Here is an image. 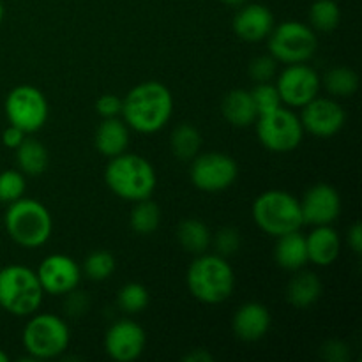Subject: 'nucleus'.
<instances>
[{
  "instance_id": "f257e3e1",
  "label": "nucleus",
  "mask_w": 362,
  "mask_h": 362,
  "mask_svg": "<svg viewBox=\"0 0 362 362\" xmlns=\"http://www.w3.org/2000/svg\"><path fill=\"white\" fill-rule=\"evenodd\" d=\"M173 113V95L161 81H144L122 99V120L141 134H154L168 124Z\"/></svg>"
},
{
  "instance_id": "f03ea898",
  "label": "nucleus",
  "mask_w": 362,
  "mask_h": 362,
  "mask_svg": "<svg viewBox=\"0 0 362 362\" xmlns=\"http://www.w3.org/2000/svg\"><path fill=\"white\" fill-rule=\"evenodd\" d=\"M191 296L204 304H221L235 288V272L225 257L218 253L197 255L186 274Z\"/></svg>"
},
{
  "instance_id": "7ed1b4c3",
  "label": "nucleus",
  "mask_w": 362,
  "mask_h": 362,
  "mask_svg": "<svg viewBox=\"0 0 362 362\" xmlns=\"http://www.w3.org/2000/svg\"><path fill=\"white\" fill-rule=\"evenodd\" d=\"M105 180L115 197L127 202L151 198L158 186V175L151 161L129 152L110 158L105 170Z\"/></svg>"
},
{
  "instance_id": "20e7f679",
  "label": "nucleus",
  "mask_w": 362,
  "mask_h": 362,
  "mask_svg": "<svg viewBox=\"0 0 362 362\" xmlns=\"http://www.w3.org/2000/svg\"><path fill=\"white\" fill-rule=\"evenodd\" d=\"M4 225L7 235L27 250L45 246L53 232V219L48 209L41 202L25 197L9 204Z\"/></svg>"
},
{
  "instance_id": "39448f33",
  "label": "nucleus",
  "mask_w": 362,
  "mask_h": 362,
  "mask_svg": "<svg viewBox=\"0 0 362 362\" xmlns=\"http://www.w3.org/2000/svg\"><path fill=\"white\" fill-rule=\"evenodd\" d=\"M251 212L258 228L272 237L297 232L304 225L300 202L283 189H269L258 194Z\"/></svg>"
},
{
  "instance_id": "423d86ee",
  "label": "nucleus",
  "mask_w": 362,
  "mask_h": 362,
  "mask_svg": "<svg viewBox=\"0 0 362 362\" xmlns=\"http://www.w3.org/2000/svg\"><path fill=\"white\" fill-rule=\"evenodd\" d=\"M42 286L37 274L25 265L0 269V308L14 317H30L42 303Z\"/></svg>"
},
{
  "instance_id": "0eeeda50",
  "label": "nucleus",
  "mask_w": 362,
  "mask_h": 362,
  "mask_svg": "<svg viewBox=\"0 0 362 362\" xmlns=\"http://www.w3.org/2000/svg\"><path fill=\"white\" fill-rule=\"evenodd\" d=\"M23 346L34 361L55 359L69 346V327L66 320L52 313L32 315L23 329Z\"/></svg>"
},
{
  "instance_id": "6e6552de",
  "label": "nucleus",
  "mask_w": 362,
  "mask_h": 362,
  "mask_svg": "<svg viewBox=\"0 0 362 362\" xmlns=\"http://www.w3.org/2000/svg\"><path fill=\"white\" fill-rule=\"evenodd\" d=\"M267 41L269 53L286 66L308 62L318 48V37L313 28L296 20L274 25Z\"/></svg>"
},
{
  "instance_id": "1a4fd4ad",
  "label": "nucleus",
  "mask_w": 362,
  "mask_h": 362,
  "mask_svg": "<svg viewBox=\"0 0 362 362\" xmlns=\"http://www.w3.org/2000/svg\"><path fill=\"white\" fill-rule=\"evenodd\" d=\"M255 126H257V136L260 144L276 154L296 151L304 138L300 119L292 110L283 108V106L264 115H258Z\"/></svg>"
},
{
  "instance_id": "9d476101",
  "label": "nucleus",
  "mask_w": 362,
  "mask_h": 362,
  "mask_svg": "<svg viewBox=\"0 0 362 362\" xmlns=\"http://www.w3.org/2000/svg\"><path fill=\"white\" fill-rule=\"evenodd\" d=\"M6 117L9 124L20 127L25 134L35 133L46 124L49 115L48 101L37 87L18 85L6 98Z\"/></svg>"
},
{
  "instance_id": "9b49d317",
  "label": "nucleus",
  "mask_w": 362,
  "mask_h": 362,
  "mask_svg": "<svg viewBox=\"0 0 362 362\" xmlns=\"http://www.w3.org/2000/svg\"><path fill=\"white\" fill-rule=\"evenodd\" d=\"M239 175L237 161L221 152H205L193 158L189 177L197 189L205 193H221L228 189Z\"/></svg>"
},
{
  "instance_id": "f8f14e48",
  "label": "nucleus",
  "mask_w": 362,
  "mask_h": 362,
  "mask_svg": "<svg viewBox=\"0 0 362 362\" xmlns=\"http://www.w3.org/2000/svg\"><path fill=\"white\" fill-rule=\"evenodd\" d=\"M281 103L290 108H303L320 92L322 80L317 71L304 64H290L279 73L276 80Z\"/></svg>"
},
{
  "instance_id": "ddd939ff",
  "label": "nucleus",
  "mask_w": 362,
  "mask_h": 362,
  "mask_svg": "<svg viewBox=\"0 0 362 362\" xmlns=\"http://www.w3.org/2000/svg\"><path fill=\"white\" fill-rule=\"evenodd\" d=\"M299 119L306 133L317 138H331L343 129L346 113L334 99L317 95L303 106V113Z\"/></svg>"
},
{
  "instance_id": "4468645a",
  "label": "nucleus",
  "mask_w": 362,
  "mask_h": 362,
  "mask_svg": "<svg viewBox=\"0 0 362 362\" xmlns=\"http://www.w3.org/2000/svg\"><path fill=\"white\" fill-rule=\"evenodd\" d=\"M37 279L42 286V292L52 296H66L71 290L78 288L81 279V269L71 257L55 253L46 257L39 264Z\"/></svg>"
},
{
  "instance_id": "2eb2a0df",
  "label": "nucleus",
  "mask_w": 362,
  "mask_h": 362,
  "mask_svg": "<svg viewBox=\"0 0 362 362\" xmlns=\"http://www.w3.org/2000/svg\"><path fill=\"white\" fill-rule=\"evenodd\" d=\"M147 345L144 327L133 320H117L105 334V350L113 361L133 362L140 359Z\"/></svg>"
},
{
  "instance_id": "dca6fc26",
  "label": "nucleus",
  "mask_w": 362,
  "mask_h": 362,
  "mask_svg": "<svg viewBox=\"0 0 362 362\" xmlns=\"http://www.w3.org/2000/svg\"><path fill=\"white\" fill-rule=\"evenodd\" d=\"M299 202L303 219L308 225H332L341 214V197L331 184H315Z\"/></svg>"
},
{
  "instance_id": "f3484780",
  "label": "nucleus",
  "mask_w": 362,
  "mask_h": 362,
  "mask_svg": "<svg viewBox=\"0 0 362 362\" xmlns=\"http://www.w3.org/2000/svg\"><path fill=\"white\" fill-rule=\"evenodd\" d=\"M274 28V14L262 4H244L233 18V32L246 42H260Z\"/></svg>"
},
{
  "instance_id": "a211bd4d",
  "label": "nucleus",
  "mask_w": 362,
  "mask_h": 362,
  "mask_svg": "<svg viewBox=\"0 0 362 362\" xmlns=\"http://www.w3.org/2000/svg\"><path fill=\"white\" fill-rule=\"evenodd\" d=\"M271 313L262 303H244L232 318V329L240 341L255 343L265 338L271 329Z\"/></svg>"
},
{
  "instance_id": "6ab92c4d",
  "label": "nucleus",
  "mask_w": 362,
  "mask_h": 362,
  "mask_svg": "<svg viewBox=\"0 0 362 362\" xmlns=\"http://www.w3.org/2000/svg\"><path fill=\"white\" fill-rule=\"evenodd\" d=\"M308 262L318 267H329L334 264L341 251V239L331 225L315 226L313 232L306 237Z\"/></svg>"
},
{
  "instance_id": "aec40b11",
  "label": "nucleus",
  "mask_w": 362,
  "mask_h": 362,
  "mask_svg": "<svg viewBox=\"0 0 362 362\" xmlns=\"http://www.w3.org/2000/svg\"><path fill=\"white\" fill-rule=\"evenodd\" d=\"M94 145L105 158H115L127 151L129 145V127L119 117L103 119L94 134Z\"/></svg>"
},
{
  "instance_id": "412c9836",
  "label": "nucleus",
  "mask_w": 362,
  "mask_h": 362,
  "mask_svg": "<svg viewBox=\"0 0 362 362\" xmlns=\"http://www.w3.org/2000/svg\"><path fill=\"white\" fill-rule=\"evenodd\" d=\"M276 239H278V243L274 246V260L279 267L288 272H296L306 267V237L299 230L279 235Z\"/></svg>"
},
{
  "instance_id": "4be33fe9",
  "label": "nucleus",
  "mask_w": 362,
  "mask_h": 362,
  "mask_svg": "<svg viewBox=\"0 0 362 362\" xmlns=\"http://www.w3.org/2000/svg\"><path fill=\"white\" fill-rule=\"evenodd\" d=\"M322 296V281L315 272L296 271L293 278L286 285V300L297 310H308Z\"/></svg>"
},
{
  "instance_id": "5701e85b",
  "label": "nucleus",
  "mask_w": 362,
  "mask_h": 362,
  "mask_svg": "<svg viewBox=\"0 0 362 362\" xmlns=\"http://www.w3.org/2000/svg\"><path fill=\"white\" fill-rule=\"evenodd\" d=\"M221 113L232 126L250 127L257 122L258 112L250 90L233 88L223 98Z\"/></svg>"
},
{
  "instance_id": "b1692460",
  "label": "nucleus",
  "mask_w": 362,
  "mask_h": 362,
  "mask_svg": "<svg viewBox=\"0 0 362 362\" xmlns=\"http://www.w3.org/2000/svg\"><path fill=\"white\" fill-rule=\"evenodd\" d=\"M14 151H16L18 170H20L23 175H41V173H45V170L48 168V148H46L41 141L35 140V138L25 136V140L21 141Z\"/></svg>"
},
{
  "instance_id": "393cba45",
  "label": "nucleus",
  "mask_w": 362,
  "mask_h": 362,
  "mask_svg": "<svg viewBox=\"0 0 362 362\" xmlns=\"http://www.w3.org/2000/svg\"><path fill=\"white\" fill-rule=\"evenodd\" d=\"M177 240L182 246L184 251L191 255H202L207 253L209 246H211V230L200 219H184L180 221L179 228H177Z\"/></svg>"
},
{
  "instance_id": "a878e982",
  "label": "nucleus",
  "mask_w": 362,
  "mask_h": 362,
  "mask_svg": "<svg viewBox=\"0 0 362 362\" xmlns=\"http://www.w3.org/2000/svg\"><path fill=\"white\" fill-rule=\"evenodd\" d=\"M161 223V209L151 198L134 202V207L131 209L129 225L131 230L138 235H151L158 230Z\"/></svg>"
},
{
  "instance_id": "bb28decb",
  "label": "nucleus",
  "mask_w": 362,
  "mask_h": 362,
  "mask_svg": "<svg viewBox=\"0 0 362 362\" xmlns=\"http://www.w3.org/2000/svg\"><path fill=\"white\" fill-rule=\"evenodd\" d=\"M170 147L175 158L191 161L202 148V134L191 124H179L170 136Z\"/></svg>"
},
{
  "instance_id": "cd10ccee",
  "label": "nucleus",
  "mask_w": 362,
  "mask_h": 362,
  "mask_svg": "<svg viewBox=\"0 0 362 362\" xmlns=\"http://www.w3.org/2000/svg\"><path fill=\"white\" fill-rule=\"evenodd\" d=\"M324 85L334 98H350L359 88V76L350 67H332L325 73Z\"/></svg>"
},
{
  "instance_id": "c85d7f7f",
  "label": "nucleus",
  "mask_w": 362,
  "mask_h": 362,
  "mask_svg": "<svg viewBox=\"0 0 362 362\" xmlns=\"http://www.w3.org/2000/svg\"><path fill=\"white\" fill-rule=\"evenodd\" d=\"M341 11L336 0H315L310 7V23L313 30L331 32L338 28Z\"/></svg>"
},
{
  "instance_id": "c756f323",
  "label": "nucleus",
  "mask_w": 362,
  "mask_h": 362,
  "mask_svg": "<svg viewBox=\"0 0 362 362\" xmlns=\"http://www.w3.org/2000/svg\"><path fill=\"white\" fill-rule=\"evenodd\" d=\"M113 272H115V258L105 250L92 251L81 265V274L95 283L106 281L108 278H112Z\"/></svg>"
},
{
  "instance_id": "7c9ffc66",
  "label": "nucleus",
  "mask_w": 362,
  "mask_h": 362,
  "mask_svg": "<svg viewBox=\"0 0 362 362\" xmlns=\"http://www.w3.org/2000/svg\"><path fill=\"white\" fill-rule=\"evenodd\" d=\"M148 290L141 283H127L117 293V306L126 313H141L148 306Z\"/></svg>"
},
{
  "instance_id": "2f4dec72",
  "label": "nucleus",
  "mask_w": 362,
  "mask_h": 362,
  "mask_svg": "<svg viewBox=\"0 0 362 362\" xmlns=\"http://www.w3.org/2000/svg\"><path fill=\"white\" fill-rule=\"evenodd\" d=\"M27 189V180L20 170H4L0 173V202L13 204V202L23 198Z\"/></svg>"
},
{
  "instance_id": "473e14b6",
  "label": "nucleus",
  "mask_w": 362,
  "mask_h": 362,
  "mask_svg": "<svg viewBox=\"0 0 362 362\" xmlns=\"http://www.w3.org/2000/svg\"><path fill=\"white\" fill-rule=\"evenodd\" d=\"M250 92H251V98H253L255 106H257L258 115H264V113L272 112V110L279 108V106L283 105L278 88H276V85L272 83V81L257 83V87Z\"/></svg>"
},
{
  "instance_id": "72a5a7b5",
  "label": "nucleus",
  "mask_w": 362,
  "mask_h": 362,
  "mask_svg": "<svg viewBox=\"0 0 362 362\" xmlns=\"http://www.w3.org/2000/svg\"><path fill=\"white\" fill-rule=\"evenodd\" d=\"M278 60L269 53V55L255 57L250 62V76L253 78L255 83H265V81H272L278 74Z\"/></svg>"
},
{
  "instance_id": "f704fd0d",
  "label": "nucleus",
  "mask_w": 362,
  "mask_h": 362,
  "mask_svg": "<svg viewBox=\"0 0 362 362\" xmlns=\"http://www.w3.org/2000/svg\"><path fill=\"white\" fill-rule=\"evenodd\" d=\"M216 247V253L221 257H230V255L237 253L240 247V235L235 228H221L211 240Z\"/></svg>"
},
{
  "instance_id": "c9c22d12",
  "label": "nucleus",
  "mask_w": 362,
  "mask_h": 362,
  "mask_svg": "<svg viewBox=\"0 0 362 362\" xmlns=\"http://www.w3.org/2000/svg\"><path fill=\"white\" fill-rule=\"evenodd\" d=\"M95 110L103 119H113L122 112V99L115 94H103L95 103Z\"/></svg>"
},
{
  "instance_id": "e433bc0d",
  "label": "nucleus",
  "mask_w": 362,
  "mask_h": 362,
  "mask_svg": "<svg viewBox=\"0 0 362 362\" xmlns=\"http://www.w3.org/2000/svg\"><path fill=\"white\" fill-rule=\"evenodd\" d=\"M64 310H66L69 317H81L88 310V297L78 288L71 290L69 293H66V306H64Z\"/></svg>"
},
{
  "instance_id": "4c0bfd02",
  "label": "nucleus",
  "mask_w": 362,
  "mask_h": 362,
  "mask_svg": "<svg viewBox=\"0 0 362 362\" xmlns=\"http://www.w3.org/2000/svg\"><path fill=\"white\" fill-rule=\"evenodd\" d=\"M349 346L338 339H331L322 346V357L329 362H345L349 359Z\"/></svg>"
},
{
  "instance_id": "58836bf2",
  "label": "nucleus",
  "mask_w": 362,
  "mask_h": 362,
  "mask_svg": "<svg viewBox=\"0 0 362 362\" xmlns=\"http://www.w3.org/2000/svg\"><path fill=\"white\" fill-rule=\"evenodd\" d=\"M25 136H27V134H25L20 127L9 124L2 133V141L7 148H16L18 145L25 140Z\"/></svg>"
},
{
  "instance_id": "ea45409f",
  "label": "nucleus",
  "mask_w": 362,
  "mask_h": 362,
  "mask_svg": "<svg viewBox=\"0 0 362 362\" xmlns=\"http://www.w3.org/2000/svg\"><path fill=\"white\" fill-rule=\"evenodd\" d=\"M349 246H350V250H352L356 255L361 253V250H362V226H361L359 221L354 223V225L350 226V230H349Z\"/></svg>"
},
{
  "instance_id": "a19ab883",
  "label": "nucleus",
  "mask_w": 362,
  "mask_h": 362,
  "mask_svg": "<svg viewBox=\"0 0 362 362\" xmlns=\"http://www.w3.org/2000/svg\"><path fill=\"white\" fill-rule=\"evenodd\" d=\"M186 362H212L214 357L207 352L205 349H194L193 352H189L187 356H184Z\"/></svg>"
},
{
  "instance_id": "79ce46f5",
  "label": "nucleus",
  "mask_w": 362,
  "mask_h": 362,
  "mask_svg": "<svg viewBox=\"0 0 362 362\" xmlns=\"http://www.w3.org/2000/svg\"><path fill=\"white\" fill-rule=\"evenodd\" d=\"M221 2L228 7H240V6H244L247 0H221Z\"/></svg>"
},
{
  "instance_id": "37998d69",
  "label": "nucleus",
  "mask_w": 362,
  "mask_h": 362,
  "mask_svg": "<svg viewBox=\"0 0 362 362\" xmlns=\"http://www.w3.org/2000/svg\"><path fill=\"white\" fill-rule=\"evenodd\" d=\"M0 362H9V356L2 349H0Z\"/></svg>"
},
{
  "instance_id": "c03bdc74",
  "label": "nucleus",
  "mask_w": 362,
  "mask_h": 362,
  "mask_svg": "<svg viewBox=\"0 0 362 362\" xmlns=\"http://www.w3.org/2000/svg\"><path fill=\"white\" fill-rule=\"evenodd\" d=\"M4 13H6V11H4V4H2V0H0V23H2V20H4Z\"/></svg>"
}]
</instances>
